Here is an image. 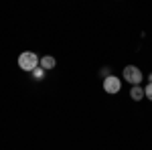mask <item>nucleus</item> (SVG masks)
<instances>
[{
    "instance_id": "obj_5",
    "label": "nucleus",
    "mask_w": 152,
    "mask_h": 150,
    "mask_svg": "<svg viewBox=\"0 0 152 150\" xmlns=\"http://www.w3.org/2000/svg\"><path fill=\"white\" fill-rule=\"evenodd\" d=\"M55 65H57V61H55V57H51V55L41 59V67H43V69H53Z\"/></svg>"
},
{
    "instance_id": "obj_2",
    "label": "nucleus",
    "mask_w": 152,
    "mask_h": 150,
    "mask_svg": "<svg viewBox=\"0 0 152 150\" xmlns=\"http://www.w3.org/2000/svg\"><path fill=\"white\" fill-rule=\"evenodd\" d=\"M124 79L128 81V83H132V85H140L142 71L136 65H128V67H124Z\"/></svg>"
},
{
    "instance_id": "obj_8",
    "label": "nucleus",
    "mask_w": 152,
    "mask_h": 150,
    "mask_svg": "<svg viewBox=\"0 0 152 150\" xmlns=\"http://www.w3.org/2000/svg\"><path fill=\"white\" fill-rule=\"evenodd\" d=\"M150 83H152V73H150Z\"/></svg>"
},
{
    "instance_id": "obj_1",
    "label": "nucleus",
    "mask_w": 152,
    "mask_h": 150,
    "mask_svg": "<svg viewBox=\"0 0 152 150\" xmlns=\"http://www.w3.org/2000/svg\"><path fill=\"white\" fill-rule=\"evenodd\" d=\"M18 67L23 71H31V73H33V71L39 67V59H37V55L33 51H24L23 55L18 57Z\"/></svg>"
},
{
    "instance_id": "obj_4",
    "label": "nucleus",
    "mask_w": 152,
    "mask_h": 150,
    "mask_svg": "<svg viewBox=\"0 0 152 150\" xmlns=\"http://www.w3.org/2000/svg\"><path fill=\"white\" fill-rule=\"evenodd\" d=\"M130 97L132 100H142L144 97V87H140V85H132V89H130Z\"/></svg>"
},
{
    "instance_id": "obj_7",
    "label": "nucleus",
    "mask_w": 152,
    "mask_h": 150,
    "mask_svg": "<svg viewBox=\"0 0 152 150\" xmlns=\"http://www.w3.org/2000/svg\"><path fill=\"white\" fill-rule=\"evenodd\" d=\"M144 97H148V100L152 102V83H150V85H146V87H144Z\"/></svg>"
},
{
    "instance_id": "obj_6",
    "label": "nucleus",
    "mask_w": 152,
    "mask_h": 150,
    "mask_svg": "<svg viewBox=\"0 0 152 150\" xmlns=\"http://www.w3.org/2000/svg\"><path fill=\"white\" fill-rule=\"evenodd\" d=\"M33 75H35L37 79H43V75H45V69H43V67L39 65V67H37V69L33 71Z\"/></svg>"
},
{
    "instance_id": "obj_3",
    "label": "nucleus",
    "mask_w": 152,
    "mask_h": 150,
    "mask_svg": "<svg viewBox=\"0 0 152 150\" xmlns=\"http://www.w3.org/2000/svg\"><path fill=\"white\" fill-rule=\"evenodd\" d=\"M122 89V81L114 77V75H110V77H105L104 79V91L105 93H118Z\"/></svg>"
}]
</instances>
